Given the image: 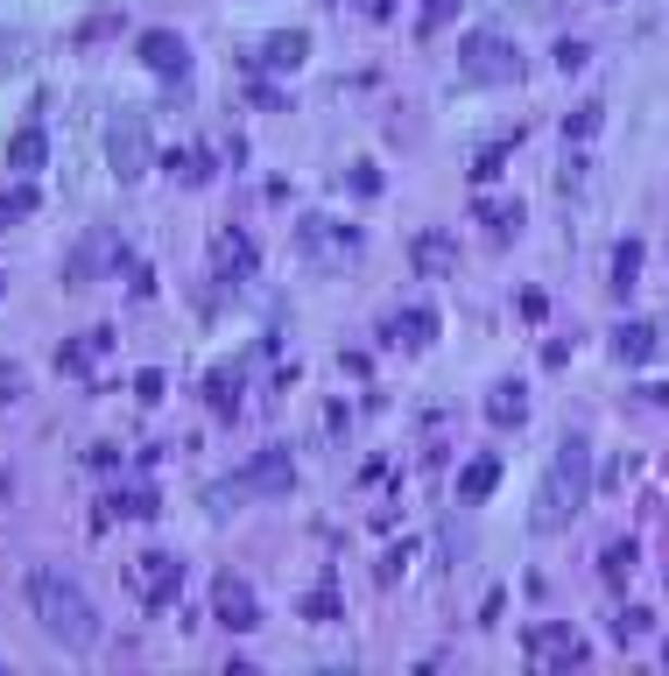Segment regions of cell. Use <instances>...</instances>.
Listing matches in <instances>:
<instances>
[{
  "label": "cell",
  "mask_w": 669,
  "mask_h": 676,
  "mask_svg": "<svg viewBox=\"0 0 669 676\" xmlns=\"http://www.w3.org/2000/svg\"><path fill=\"white\" fill-rule=\"evenodd\" d=\"M107 170L121 176V184H141V176L156 170V134H148L141 107H121L107 120Z\"/></svg>",
  "instance_id": "3"
},
{
  "label": "cell",
  "mask_w": 669,
  "mask_h": 676,
  "mask_svg": "<svg viewBox=\"0 0 669 676\" xmlns=\"http://www.w3.org/2000/svg\"><path fill=\"white\" fill-rule=\"evenodd\" d=\"M176 585H184V564L162 557V550H148V557H134V564H127V592L141 599V606H170Z\"/></svg>",
  "instance_id": "5"
},
{
  "label": "cell",
  "mask_w": 669,
  "mask_h": 676,
  "mask_svg": "<svg viewBox=\"0 0 669 676\" xmlns=\"http://www.w3.org/2000/svg\"><path fill=\"white\" fill-rule=\"evenodd\" d=\"M648 353H656V324H642V318H634V324H620V332H614V359L642 367Z\"/></svg>",
  "instance_id": "18"
},
{
  "label": "cell",
  "mask_w": 669,
  "mask_h": 676,
  "mask_svg": "<svg viewBox=\"0 0 669 676\" xmlns=\"http://www.w3.org/2000/svg\"><path fill=\"white\" fill-rule=\"evenodd\" d=\"M642 635H648V613L628 606V613H620V641H642Z\"/></svg>",
  "instance_id": "35"
},
{
  "label": "cell",
  "mask_w": 669,
  "mask_h": 676,
  "mask_svg": "<svg viewBox=\"0 0 669 676\" xmlns=\"http://www.w3.org/2000/svg\"><path fill=\"white\" fill-rule=\"evenodd\" d=\"M28 64V36H0V78Z\"/></svg>",
  "instance_id": "28"
},
{
  "label": "cell",
  "mask_w": 669,
  "mask_h": 676,
  "mask_svg": "<svg viewBox=\"0 0 669 676\" xmlns=\"http://www.w3.org/2000/svg\"><path fill=\"white\" fill-rule=\"evenodd\" d=\"M634 275H642V239H620V254H614V296H634Z\"/></svg>",
  "instance_id": "21"
},
{
  "label": "cell",
  "mask_w": 669,
  "mask_h": 676,
  "mask_svg": "<svg viewBox=\"0 0 669 676\" xmlns=\"http://www.w3.org/2000/svg\"><path fill=\"white\" fill-rule=\"evenodd\" d=\"M480 225L494 239H515V233H522V205H480Z\"/></svg>",
  "instance_id": "23"
},
{
  "label": "cell",
  "mask_w": 669,
  "mask_h": 676,
  "mask_svg": "<svg viewBox=\"0 0 669 676\" xmlns=\"http://www.w3.org/2000/svg\"><path fill=\"white\" fill-rule=\"evenodd\" d=\"M22 395V367H0V402H14Z\"/></svg>",
  "instance_id": "36"
},
{
  "label": "cell",
  "mask_w": 669,
  "mask_h": 676,
  "mask_svg": "<svg viewBox=\"0 0 669 676\" xmlns=\"http://www.w3.org/2000/svg\"><path fill=\"white\" fill-rule=\"evenodd\" d=\"M8 162H14V170H22V176H36L42 162H50V134H42L36 120H28V127H22V134H14V142H8Z\"/></svg>",
  "instance_id": "15"
},
{
  "label": "cell",
  "mask_w": 669,
  "mask_h": 676,
  "mask_svg": "<svg viewBox=\"0 0 669 676\" xmlns=\"http://www.w3.org/2000/svg\"><path fill=\"white\" fill-rule=\"evenodd\" d=\"M500 487V458L486 451V458H472L466 472H458V501H486V493Z\"/></svg>",
  "instance_id": "17"
},
{
  "label": "cell",
  "mask_w": 669,
  "mask_h": 676,
  "mask_svg": "<svg viewBox=\"0 0 669 676\" xmlns=\"http://www.w3.org/2000/svg\"><path fill=\"white\" fill-rule=\"evenodd\" d=\"M585 493H592V444L585 438H563L557 458H549L543 479H535V515H529V529L535 536L571 529V521L585 515Z\"/></svg>",
  "instance_id": "1"
},
{
  "label": "cell",
  "mask_w": 669,
  "mask_h": 676,
  "mask_svg": "<svg viewBox=\"0 0 669 676\" xmlns=\"http://www.w3.org/2000/svg\"><path fill=\"white\" fill-rule=\"evenodd\" d=\"M134 395H141V402H162V395H170V381H162L156 367H141V373H134Z\"/></svg>",
  "instance_id": "29"
},
{
  "label": "cell",
  "mask_w": 669,
  "mask_h": 676,
  "mask_svg": "<svg viewBox=\"0 0 669 676\" xmlns=\"http://www.w3.org/2000/svg\"><path fill=\"white\" fill-rule=\"evenodd\" d=\"M42 205V190L36 184H14V190H0V225H14V219H28Z\"/></svg>",
  "instance_id": "22"
},
{
  "label": "cell",
  "mask_w": 669,
  "mask_h": 676,
  "mask_svg": "<svg viewBox=\"0 0 669 676\" xmlns=\"http://www.w3.org/2000/svg\"><path fill=\"white\" fill-rule=\"evenodd\" d=\"M458 57H466L472 85H515L522 78V50H515V36H500V28H472Z\"/></svg>",
  "instance_id": "4"
},
{
  "label": "cell",
  "mask_w": 669,
  "mask_h": 676,
  "mask_svg": "<svg viewBox=\"0 0 669 676\" xmlns=\"http://www.w3.org/2000/svg\"><path fill=\"white\" fill-rule=\"evenodd\" d=\"M296 239H303V254H310V261H360V233H352V225L303 219V225H296Z\"/></svg>",
  "instance_id": "7"
},
{
  "label": "cell",
  "mask_w": 669,
  "mask_h": 676,
  "mask_svg": "<svg viewBox=\"0 0 669 676\" xmlns=\"http://www.w3.org/2000/svg\"><path fill=\"white\" fill-rule=\"evenodd\" d=\"M205 402H212L219 416L240 409V367H212V373H205Z\"/></svg>",
  "instance_id": "19"
},
{
  "label": "cell",
  "mask_w": 669,
  "mask_h": 676,
  "mask_svg": "<svg viewBox=\"0 0 669 676\" xmlns=\"http://www.w3.org/2000/svg\"><path fill=\"white\" fill-rule=\"evenodd\" d=\"M170 170L184 176V184H205V176H212V156H205V148H184V156H170Z\"/></svg>",
  "instance_id": "26"
},
{
  "label": "cell",
  "mask_w": 669,
  "mask_h": 676,
  "mask_svg": "<svg viewBox=\"0 0 669 676\" xmlns=\"http://www.w3.org/2000/svg\"><path fill=\"white\" fill-rule=\"evenodd\" d=\"M458 8H466V0H423V36H430V28H437V22H451Z\"/></svg>",
  "instance_id": "32"
},
{
  "label": "cell",
  "mask_w": 669,
  "mask_h": 676,
  "mask_svg": "<svg viewBox=\"0 0 669 676\" xmlns=\"http://www.w3.org/2000/svg\"><path fill=\"white\" fill-rule=\"evenodd\" d=\"M134 50H141V64L156 71V78H184V71H190V42L176 36V28H148Z\"/></svg>",
  "instance_id": "8"
},
{
  "label": "cell",
  "mask_w": 669,
  "mask_h": 676,
  "mask_svg": "<svg viewBox=\"0 0 669 676\" xmlns=\"http://www.w3.org/2000/svg\"><path fill=\"white\" fill-rule=\"evenodd\" d=\"M107 353H113V332H78L64 353H57V367H64V373H92Z\"/></svg>",
  "instance_id": "11"
},
{
  "label": "cell",
  "mask_w": 669,
  "mask_h": 676,
  "mask_svg": "<svg viewBox=\"0 0 669 676\" xmlns=\"http://www.w3.org/2000/svg\"><path fill=\"white\" fill-rule=\"evenodd\" d=\"M515 156V142H494V148H480V156H472V184H494L500 176V162Z\"/></svg>",
  "instance_id": "24"
},
{
  "label": "cell",
  "mask_w": 669,
  "mask_h": 676,
  "mask_svg": "<svg viewBox=\"0 0 669 676\" xmlns=\"http://www.w3.org/2000/svg\"><path fill=\"white\" fill-rule=\"evenodd\" d=\"M529 655H535V663H585L578 635H563V627H535V635H529Z\"/></svg>",
  "instance_id": "14"
},
{
  "label": "cell",
  "mask_w": 669,
  "mask_h": 676,
  "mask_svg": "<svg viewBox=\"0 0 669 676\" xmlns=\"http://www.w3.org/2000/svg\"><path fill=\"white\" fill-rule=\"evenodd\" d=\"M409 261L423 268V275H451L458 247H451V239H444V233H416V239H409Z\"/></svg>",
  "instance_id": "16"
},
{
  "label": "cell",
  "mask_w": 669,
  "mask_h": 676,
  "mask_svg": "<svg viewBox=\"0 0 669 676\" xmlns=\"http://www.w3.org/2000/svg\"><path fill=\"white\" fill-rule=\"evenodd\" d=\"M522 8H535V14H549V8H557V0H522Z\"/></svg>",
  "instance_id": "37"
},
{
  "label": "cell",
  "mask_w": 669,
  "mask_h": 676,
  "mask_svg": "<svg viewBox=\"0 0 669 676\" xmlns=\"http://www.w3.org/2000/svg\"><path fill=\"white\" fill-rule=\"evenodd\" d=\"M28 613L42 620V635L64 649H92L99 641V606L64 578V570H28Z\"/></svg>",
  "instance_id": "2"
},
{
  "label": "cell",
  "mask_w": 669,
  "mask_h": 676,
  "mask_svg": "<svg viewBox=\"0 0 669 676\" xmlns=\"http://www.w3.org/2000/svg\"><path fill=\"white\" fill-rule=\"evenodd\" d=\"M346 184L360 190V198H374V190H381V170H374V162H352V176H346Z\"/></svg>",
  "instance_id": "31"
},
{
  "label": "cell",
  "mask_w": 669,
  "mask_h": 676,
  "mask_svg": "<svg viewBox=\"0 0 669 676\" xmlns=\"http://www.w3.org/2000/svg\"><path fill=\"white\" fill-rule=\"evenodd\" d=\"M388 339L409 345V353H423V345L437 339V310H395V318H388Z\"/></svg>",
  "instance_id": "13"
},
{
  "label": "cell",
  "mask_w": 669,
  "mask_h": 676,
  "mask_svg": "<svg viewBox=\"0 0 669 676\" xmlns=\"http://www.w3.org/2000/svg\"><path fill=\"white\" fill-rule=\"evenodd\" d=\"M585 64H592L585 42H557V71H585Z\"/></svg>",
  "instance_id": "33"
},
{
  "label": "cell",
  "mask_w": 669,
  "mask_h": 676,
  "mask_svg": "<svg viewBox=\"0 0 669 676\" xmlns=\"http://www.w3.org/2000/svg\"><path fill=\"white\" fill-rule=\"evenodd\" d=\"M113 515H134V521H148V515H156V501H148V493H127V501H113Z\"/></svg>",
  "instance_id": "34"
},
{
  "label": "cell",
  "mask_w": 669,
  "mask_h": 676,
  "mask_svg": "<svg viewBox=\"0 0 669 676\" xmlns=\"http://www.w3.org/2000/svg\"><path fill=\"white\" fill-rule=\"evenodd\" d=\"M628 570H634V543H606V557H599V578H606V585H620Z\"/></svg>",
  "instance_id": "25"
},
{
  "label": "cell",
  "mask_w": 669,
  "mask_h": 676,
  "mask_svg": "<svg viewBox=\"0 0 669 676\" xmlns=\"http://www.w3.org/2000/svg\"><path fill=\"white\" fill-rule=\"evenodd\" d=\"M303 57H310V36H303V28H282V36H268V42H261L255 64H268V71H296Z\"/></svg>",
  "instance_id": "12"
},
{
  "label": "cell",
  "mask_w": 669,
  "mask_h": 676,
  "mask_svg": "<svg viewBox=\"0 0 669 676\" xmlns=\"http://www.w3.org/2000/svg\"><path fill=\"white\" fill-rule=\"evenodd\" d=\"M212 613H219V627H226V635H255V627H261L255 585H247V578H219L212 585Z\"/></svg>",
  "instance_id": "6"
},
{
  "label": "cell",
  "mask_w": 669,
  "mask_h": 676,
  "mask_svg": "<svg viewBox=\"0 0 669 676\" xmlns=\"http://www.w3.org/2000/svg\"><path fill=\"white\" fill-rule=\"evenodd\" d=\"M388 8H395V0H374V14H388Z\"/></svg>",
  "instance_id": "38"
},
{
  "label": "cell",
  "mask_w": 669,
  "mask_h": 676,
  "mask_svg": "<svg viewBox=\"0 0 669 676\" xmlns=\"http://www.w3.org/2000/svg\"><path fill=\"white\" fill-rule=\"evenodd\" d=\"M303 620H338V592H310L303 599Z\"/></svg>",
  "instance_id": "30"
},
{
  "label": "cell",
  "mask_w": 669,
  "mask_h": 676,
  "mask_svg": "<svg viewBox=\"0 0 669 676\" xmlns=\"http://www.w3.org/2000/svg\"><path fill=\"white\" fill-rule=\"evenodd\" d=\"M486 416H494V423H522V416H529V388L522 381H508V388H494V402H486Z\"/></svg>",
  "instance_id": "20"
},
{
  "label": "cell",
  "mask_w": 669,
  "mask_h": 676,
  "mask_svg": "<svg viewBox=\"0 0 669 676\" xmlns=\"http://www.w3.org/2000/svg\"><path fill=\"white\" fill-rule=\"evenodd\" d=\"M599 120H606V107H592V99H585V107L563 120V127H571V142H592V134H599Z\"/></svg>",
  "instance_id": "27"
},
{
  "label": "cell",
  "mask_w": 669,
  "mask_h": 676,
  "mask_svg": "<svg viewBox=\"0 0 669 676\" xmlns=\"http://www.w3.org/2000/svg\"><path fill=\"white\" fill-rule=\"evenodd\" d=\"M289 487H296V465L282 451H268V458H255L240 472V493H289Z\"/></svg>",
  "instance_id": "10"
},
{
  "label": "cell",
  "mask_w": 669,
  "mask_h": 676,
  "mask_svg": "<svg viewBox=\"0 0 669 676\" xmlns=\"http://www.w3.org/2000/svg\"><path fill=\"white\" fill-rule=\"evenodd\" d=\"M0 290H8V282H0Z\"/></svg>",
  "instance_id": "39"
},
{
  "label": "cell",
  "mask_w": 669,
  "mask_h": 676,
  "mask_svg": "<svg viewBox=\"0 0 669 676\" xmlns=\"http://www.w3.org/2000/svg\"><path fill=\"white\" fill-rule=\"evenodd\" d=\"M212 268H219V282H247V275H255V239L226 225V233L212 239Z\"/></svg>",
  "instance_id": "9"
}]
</instances>
